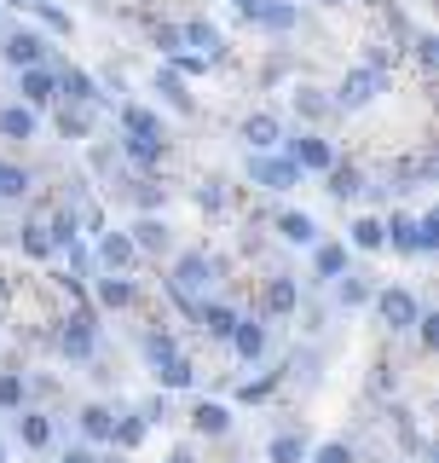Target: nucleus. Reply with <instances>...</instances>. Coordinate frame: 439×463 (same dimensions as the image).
Instances as JSON below:
<instances>
[{
	"mask_svg": "<svg viewBox=\"0 0 439 463\" xmlns=\"http://www.w3.org/2000/svg\"><path fill=\"white\" fill-rule=\"evenodd\" d=\"M151 365L163 376V388H191V359H185L168 336H151Z\"/></svg>",
	"mask_w": 439,
	"mask_h": 463,
	"instance_id": "f257e3e1",
	"label": "nucleus"
},
{
	"mask_svg": "<svg viewBox=\"0 0 439 463\" xmlns=\"http://www.w3.org/2000/svg\"><path fill=\"white\" fill-rule=\"evenodd\" d=\"M81 429L93 434V440H105V434H110V411H105V405H87V411H81Z\"/></svg>",
	"mask_w": 439,
	"mask_h": 463,
	"instance_id": "72a5a7b5",
	"label": "nucleus"
},
{
	"mask_svg": "<svg viewBox=\"0 0 439 463\" xmlns=\"http://www.w3.org/2000/svg\"><path fill=\"white\" fill-rule=\"evenodd\" d=\"M122 128H127V134H139V139H163V122H156L145 105H122Z\"/></svg>",
	"mask_w": 439,
	"mask_h": 463,
	"instance_id": "2eb2a0df",
	"label": "nucleus"
},
{
	"mask_svg": "<svg viewBox=\"0 0 439 463\" xmlns=\"http://www.w3.org/2000/svg\"><path fill=\"white\" fill-rule=\"evenodd\" d=\"M277 232H284L289 243H313L318 238V226H313V214H284V221H277Z\"/></svg>",
	"mask_w": 439,
	"mask_h": 463,
	"instance_id": "a878e982",
	"label": "nucleus"
},
{
	"mask_svg": "<svg viewBox=\"0 0 439 463\" xmlns=\"http://www.w3.org/2000/svg\"><path fill=\"white\" fill-rule=\"evenodd\" d=\"M98 463H122V458H98Z\"/></svg>",
	"mask_w": 439,
	"mask_h": 463,
	"instance_id": "de8ad7c7",
	"label": "nucleus"
},
{
	"mask_svg": "<svg viewBox=\"0 0 439 463\" xmlns=\"http://www.w3.org/2000/svg\"><path fill=\"white\" fill-rule=\"evenodd\" d=\"M266 458H272V463H301V458H306L301 434H277V440L266 446Z\"/></svg>",
	"mask_w": 439,
	"mask_h": 463,
	"instance_id": "bb28decb",
	"label": "nucleus"
},
{
	"mask_svg": "<svg viewBox=\"0 0 439 463\" xmlns=\"http://www.w3.org/2000/svg\"><path fill=\"white\" fill-rule=\"evenodd\" d=\"M168 463H191V458H168Z\"/></svg>",
	"mask_w": 439,
	"mask_h": 463,
	"instance_id": "09e8293b",
	"label": "nucleus"
},
{
	"mask_svg": "<svg viewBox=\"0 0 439 463\" xmlns=\"http://www.w3.org/2000/svg\"><path fill=\"white\" fill-rule=\"evenodd\" d=\"M260 29H295V6H284V0H266V6L255 12Z\"/></svg>",
	"mask_w": 439,
	"mask_h": 463,
	"instance_id": "4be33fe9",
	"label": "nucleus"
},
{
	"mask_svg": "<svg viewBox=\"0 0 439 463\" xmlns=\"http://www.w3.org/2000/svg\"><path fill=\"white\" fill-rule=\"evenodd\" d=\"M12 405H23V376H0V411H12Z\"/></svg>",
	"mask_w": 439,
	"mask_h": 463,
	"instance_id": "f704fd0d",
	"label": "nucleus"
},
{
	"mask_svg": "<svg viewBox=\"0 0 439 463\" xmlns=\"http://www.w3.org/2000/svg\"><path fill=\"white\" fill-rule=\"evenodd\" d=\"M18 93H23V105H47V99H58V81H52L41 64H29L23 81H18Z\"/></svg>",
	"mask_w": 439,
	"mask_h": 463,
	"instance_id": "6e6552de",
	"label": "nucleus"
},
{
	"mask_svg": "<svg viewBox=\"0 0 439 463\" xmlns=\"http://www.w3.org/2000/svg\"><path fill=\"white\" fill-rule=\"evenodd\" d=\"M64 354H76V359L93 354V325H87V318H76V325L64 330Z\"/></svg>",
	"mask_w": 439,
	"mask_h": 463,
	"instance_id": "c85d7f7f",
	"label": "nucleus"
},
{
	"mask_svg": "<svg viewBox=\"0 0 439 463\" xmlns=\"http://www.w3.org/2000/svg\"><path fill=\"white\" fill-rule=\"evenodd\" d=\"M295 279H272V289H266V313H295Z\"/></svg>",
	"mask_w": 439,
	"mask_h": 463,
	"instance_id": "5701e85b",
	"label": "nucleus"
},
{
	"mask_svg": "<svg viewBox=\"0 0 439 463\" xmlns=\"http://www.w3.org/2000/svg\"><path fill=\"white\" fill-rule=\"evenodd\" d=\"M98 255H105L110 272H122V267H134V260H139V250H134V238H127V232H110V238L98 243Z\"/></svg>",
	"mask_w": 439,
	"mask_h": 463,
	"instance_id": "9b49d317",
	"label": "nucleus"
},
{
	"mask_svg": "<svg viewBox=\"0 0 439 463\" xmlns=\"http://www.w3.org/2000/svg\"><path fill=\"white\" fill-rule=\"evenodd\" d=\"M248 174H255V185H266V192H289V185L301 180V168L289 163V156H248Z\"/></svg>",
	"mask_w": 439,
	"mask_h": 463,
	"instance_id": "7ed1b4c3",
	"label": "nucleus"
},
{
	"mask_svg": "<svg viewBox=\"0 0 439 463\" xmlns=\"http://www.w3.org/2000/svg\"><path fill=\"white\" fill-rule=\"evenodd\" d=\"M23 250H29V255H47V250H52L47 226H23Z\"/></svg>",
	"mask_w": 439,
	"mask_h": 463,
	"instance_id": "58836bf2",
	"label": "nucleus"
},
{
	"mask_svg": "<svg viewBox=\"0 0 439 463\" xmlns=\"http://www.w3.org/2000/svg\"><path fill=\"white\" fill-rule=\"evenodd\" d=\"M156 93H168V105L180 110V116H191V93H185V81H180V70H156Z\"/></svg>",
	"mask_w": 439,
	"mask_h": 463,
	"instance_id": "4468645a",
	"label": "nucleus"
},
{
	"mask_svg": "<svg viewBox=\"0 0 439 463\" xmlns=\"http://www.w3.org/2000/svg\"><path fill=\"white\" fill-rule=\"evenodd\" d=\"M47 440H52L47 417H23V446H47Z\"/></svg>",
	"mask_w": 439,
	"mask_h": 463,
	"instance_id": "c9c22d12",
	"label": "nucleus"
},
{
	"mask_svg": "<svg viewBox=\"0 0 439 463\" xmlns=\"http://www.w3.org/2000/svg\"><path fill=\"white\" fill-rule=\"evenodd\" d=\"M58 93H64L70 105H93L98 87H93V76H87V70H64V76H58Z\"/></svg>",
	"mask_w": 439,
	"mask_h": 463,
	"instance_id": "ddd939ff",
	"label": "nucleus"
},
{
	"mask_svg": "<svg viewBox=\"0 0 439 463\" xmlns=\"http://www.w3.org/2000/svg\"><path fill=\"white\" fill-rule=\"evenodd\" d=\"M173 58V70H185V76H197V70H209V58H197V52H168Z\"/></svg>",
	"mask_w": 439,
	"mask_h": 463,
	"instance_id": "79ce46f5",
	"label": "nucleus"
},
{
	"mask_svg": "<svg viewBox=\"0 0 439 463\" xmlns=\"http://www.w3.org/2000/svg\"><path fill=\"white\" fill-rule=\"evenodd\" d=\"M376 313H382L393 330H411L416 325V296L411 289H382V296H376Z\"/></svg>",
	"mask_w": 439,
	"mask_h": 463,
	"instance_id": "423d86ee",
	"label": "nucleus"
},
{
	"mask_svg": "<svg viewBox=\"0 0 439 463\" xmlns=\"http://www.w3.org/2000/svg\"><path fill=\"white\" fill-rule=\"evenodd\" d=\"M416 58H422V64H434V58H439V41L434 35H416Z\"/></svg>",
	"mask_w": 439,
	"mask_h": 463,
	"instance_id": "a18cd8bd",
	"label": "nucleus"
},
{
	"mask_svg": "<svg viewBox=\"0 0 439 463\" xmlns=\"http://www.w3.org/2000/svg\"><path fill=\"white\" fill-rule=\"evenodd\" d=\"M197 318H202V330H209V336H231V325H238V313L220 307V301H202Z\"/></svg>",
	"mask_w": 439,
	"mask_h": 463,
	"instance_id": "f3484780",
	"label": "nucleus"
},
{
	"mask_svg": "<svg viewBox=\"0 0 439 463\" xmlns=\"http://www.w3.org/2000/svg\"><path fill=\"white\" fill-rule=\"evenodd\" d=\"M110 434H116V440H122V446H139V440H145V423H139V417H127L122 429L110 423Z\"/></svg>",
	"mask_w": 439,
	"mask_h": 463,
	"instance_id": "ea45409f",
	"label": "nucleus"
},
{
	"mask_svg": "<svg viewBox=\"0 0 439 463\" xmlns=\"http://www.w3.org/2000/svg\"><path fill=\"white\" fill-rule=\"evenodd\" d=\"M243 139H248V151H272V145H277V116L255 110V116L243 122Z\"/></svg>",
	"mask_w": 439,
	"mask_h": 463,
	"instance_id": "9d476101",
	"label": "nucleus"
},
{
	"mask_svg": "<svg viewBox=\"0 0 439 463\" xmlns=\"http://www.w3.org/2000/svg\"><path fill=\"white\" fill-rule=\"evenodd\" d=\"M191 423H197V434H226L231 429V411H226V405H197Z\"/></svg>",
	"mask_w": 439,
	"mask_h": 463,
	"instance_id": "aec40b11",
	"label": "nucleus"
},
{
	"mask_svg": "<svg viewBox=\"0 0 439 463\" xmlns=\"http://www.w3.org/2000/svg\"><path fill=\"white\" fill-rule=\"evenodd\" d=\"M41 58H47V41H41L35 29H12L6 35V64L29 70V64H41Z\"/></svg>",
	"mask_w": 439,
	"mask_h": 463,
	"instance_id": "0eeeda50",
	"label": "nucleus"
},
{
	"mask_svg": "<svg viewBox=\"0 0 439 463\" xmlns=\"http://www.w3.org/2000/svg\"><path fill=\"white\" fill-rule=\"evenodd\" d=\"M0 134L6 139H35V105H6L0 110Z\"/></svg>",
	"mask_w": 439,
	"mask_h": 463,
	"instance_id": "f8f14e48",
	"label": "nucleus"
},
{
	"mask_svg": "<svg viewBox=\"0 0 439 463\" xmlns=\"http://www.w3.org/2000/svg\"><path fill=\"white\" fill-rule=\"evenodd\" d=\"M23 12H35V18H41V24H47V29H52V35H70V12H58V6H52V0H23Z\"/></svg>",
	"mask_w": 439,
	"mask_h": 463,
	"instance_id": "412c9836",
	"label": "nucleus"
},
{
	"mask_svg": "<svg viewBox=\"0 0 439 463\" xmlns=\"http://www.w3.org/2000/svg\"><path fill=\"white\" fill-rule=\"evenodd\" d=\"M353 243H359V250H382V221H370V214H364V221H353Z\"/></svg>",
	"mask_w": 439,
	"mask_h": 463,
	"instance_id": "7c9ffc66",
	"label": "nucleus"
},
{
	"mask_svg": "<svg viewBox=\"0 0 439 463\" xmlns=\"http://www.w3.org/2000/svg\"><path fill=\"white\" fill-rule=\"evenodd\" d=\"M231 342H238V354H243V359H260V347H266V330H260L255 318H248V325L238 318V325H231Z\"/></svg>",
	"mask_w": 439,
	"mask_h": 463,
	"instance_id": "a211bd4d",
	"label": "nucleus"
},
{
	"mask_svg": "<svg viewBox=\"0 0 439 463\" xmlns=\"http://www.w3.org/2000/svg\"><path fill=\"white\" fill-rule=\"evenodd\" d=\"M376 93H382V70L359 64V70H347V76H341V87H335V105H341V110H359V105H370Z\"/></svg>",
	"mask_w": 439,
	"mask_h": 463,
	"instance_id": "f03ea898",
	"label": "nucleus"
},
{
	"mask_svg": "<svg viewBox=\"0 0 439 463\" xmlns=\"http://www.w3.org/2000/svg\"><path fill=\"white\" fill-rule=\"evenodd\" d=\"M324 174H330V192H335V197H359V192H364V174H359L353 163H330Z\"/></svg>",
	"mask_w": 439,
	"mask_h": 463,
	"instance_id": "dca6fc26",
	"label": "nucleus"
},
{
	"mask_svg": "<svg viewBox=\"0 0 439 463\" xmlns=\"http://www.w3.org/2000/svg\"><path fill=\"white\" fill-rule=\"evenodd\" d=\"M289 163L324 174V168L335 163V151H330V139H318V134H295V139H289Z\"/></svg>",
	"mask_w": 439,
	"mask_h": 463,
	"instance_id": "39448f33",
	"label": "nucleus"
},
{
	"mask_svg": "<svg viewBox=\"0 0 439 463\" xmlns=\"http://www.w3.org/2000/svg\"><path fill=\"white\" fill-rule=\"evenodd\" d=\"M209 279H214V260L209 255H180V267H173V296L191 301V296L209 289Z\"/></svg>",
	"mask_w": 439,
	"mask_h": 463,
	"instance_id": "20e7f679",
	"label": "nucleus"
},
{
	"mask_svg": "<svg viewBox=\"0 0 439 463\" xmlns=\"http://www.w3.org/2000/svg\"><path fill=\"white\" fill-rule=\"evenodd\" d=\"M341 267H347L341 243H318V279H341Z\"/></svg>",
	"mask_w": 439,
	"mask_h": 463,
	"instance_id": "cd10ccee",
	"label": "nucleus"
},
{
	"mask_svg": "<svg viewBox=\"0 0 439 463\" xmlns=\"http://www.w3.org/2000/svg\"><path fill=\"white\" fill-rule=\"evenodd\" d=\"M168 243V226L163 221H139L134 226V250H163Z\"/></svg>",
	"mask_w": 439,
	"mask_h": 463,
	"instance_id": "c756f323",
	"label": "nucleus"
},
{
	"mask_svg": "<svg viewBox=\"0 0 439 463\" xmlns=\"http://www.w3.org/2000/svg\"><path fill=\"white\" fill-rule=\"evenodd\" d=\"M272 388H277V371H272V376H260V383H248V388H243V400H266Z\"/></svg>",
	"mask_w": 439,
	"mask_h": 463,
	"instance_id": "37998d69",
	"label": "nucleus"
},
{
	"mask_svg": "<svg viewBox=\"0 0 439 463\" xmlns=\"http://www.w3.org/2000/svg\"><path fill=\"white\" fill-rule=\"evenodd\" d=\"M98 301H105V307H127V301H134V284H127V279H105V284H98Z\"/></svg>",
	"mask_w": 439,
	"mask_h": 463,
	"instance_id": "2f4dec72",
	"label": "nucleus"
},
{
	"mask_svg": "<svg viewBox=\"0 0 439 463\" xmlns=\"http://www.w3.org/2000/svg\"><path fill=\"white\" fill-rule=\"evenodd\" d=\"M318 463H353V452H347V446L335 440V446H324V452H318Z\"/></svg>",
	"mask_w": 439,
	"mask_h": 463,
	"instance_id": "c03bdc74",
	"label": "nucleus"
},
{
	"mask_svg": "<svg viewBox=\"0 0 439 463\" xmlns=\"http://www.w3.org/2000/svg\"><path fill=\"white\" fill-rule=\"evenodd\" d=\"M324 6H335V0H324Z\"/></svg>",
	"mask_w": 439,
	"mask_h": 463,
	"instance_id": "8fccbe9b",
	"label": "nucleus"
},
{
	"mask_svg": "<svg viewBox=\"0 0 439 463\" xmlns=\"http://www.w3.org/2000/svg\"><path fill=\"white\" fill-rule=\"evenodd\" d=\"M64 463H98V458L87 452V446H76V452H64Z\"/></svg>",
	"mask_w": 439,
	"mask_h": 463,
	"instance_id": "49530a36",
	"label": "nucleus"
},
{
	"mask_svg": "<svg viewBox=\"0 0 439 463\" xmlns=\"http://www.w3.org/2000/svg\"><path fill=\"white\" fill-rule=\"evenodd\" d=\"M439 243V214H422L416 221V250H434Z\"/></svg>",
	"mask_w": 439,
	"mask_h": 463,
	"instance_id": "4c0bfd02",
	"label": "nucleus"
},
{
	"mask_svg": "<svg viewBox=\"0 0 439 463\" xmlns=\"http://www.w3.org/2000/svg\"><path fill=\"white\" fill-rule=\"evenodd\" d=\"M23 192H29V174L12 168V163H0V197H23Z\"/></svg>",
	"mask_w": 439,
	"mask_h": 463,
	"instance_id": "473e14b6",
	"label": "nucleus"
},
{
	"mask_svg": "<svg viewBox=\"0 0 439 463\" xmlns=\"http://www.w3.org/2000/svg\"><path fill=\"white\" fill-rule=\"evenodd\" d=\"M58 128H64V139H87V128H93V105H64Z\"/></svg>",
	"mask_w": 439,
	"mask_h": 463,
	"instance_id": "6ab92c4d",
	"label": "nucleus"
},
{
	"mask_svg": "<svg viewBox=\"0 0 439 463\" xmlns=\"http://www.w3.org/2000/svg\"><path fill=\"white\" fill-rule=\"evenodd\" d=\"M295 110L301 116H330V99H318L313 87H301V93H295Z\"/></svg>",
	"mask_w": 439,
	"mask_h": 463,
	"instance_id": "e433bc0d",
	"label": "nucleus"
},
{
	"mask_svg": "<svg viewBox=\"0 0 439 463\" xmlns=\"http://www.w3.org/2000/svg\"><path fill=\"white\" fill-rule=\"evenodd\" d=\"M156 47H163V52H180V47H185V35H180L173 24H156Z\"/></svg>",
	"mask_w": 439,
	"mask_h": 463,
	"instance_id": "a19ab883",
	"label": "nucleus"
},
{
	"mask_svg": "<svg viewBox=\"0 0 439 463\" xmlns=\"http://www.w3.org/2000/svg\"><path fill=\"white\" fill-rule=\"evenodd\" d=\"M382 238H393V250H416V221L411 214H393V221L382 226Z\"/></svg>",
	"mask_w": 439,
	"mask_h": 463,
	"instance_id": "b1692460",
	"label": "nucleus"
},
{
	"mask_svg": "<svg viewBox=\"0 0 439 463\" xmlns=\"http://www.w3.org/2000/svg\"><path fill=\"white\" fill-rule=\"evenodd\" d=\"M180 35H185V41H191V47H197V58H209V64H214V58H220V52H226V35H220V29H214V24H185V29H180Z\"/></svg>",
	"mask_w": 439,
	"mask_h": 463,
	"instance_id": "1a4fd4ad",
	"label": "nucleus"
},
{
	"mask_svg": "<svg viewBox=\"0 0 439 463\" xmlns=\"http://www.w3.org/2000/svg\"><path fill=\"white\" fill-rule=\"evenodd\" d=\"M122 151L134 156V163H145V168L163 163V139H139V134H127V139H122Z\"/></svg>",
	"mask_w": 439,
	"mask_h": 463,
	"instance_id": "393cba45",
	"label": "nucleus"
}]
</instances>
